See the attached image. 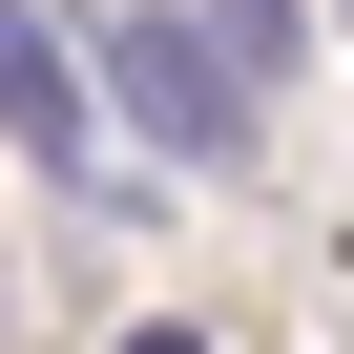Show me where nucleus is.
<instances>
[{
  "mask_svg": "<svg viewBox=\"0 0 354 354\" xmlns=\"http://www.w3.org/2000/svg\"><path fill=\"white\" fill-rule=\"evenodd\" d=\"M0 146H21L63 209H104V188H125V146H104V104H84V63H63L42 0H0Z\"/></svg>",
  "mask_w": 354,
  "mask_h": 354,
  "instance_id": "obj_2",
  "label": "nucleus"
},
{
  "mask_svg": "<svg viewBox=\"0 0 354 354\" xmlns=\"http://www.w3.org/2000/svg\"><path fill=\"white\" fill-rule=\"evenodd\" d=\"M63 63H84V104H104V125H146V167H188V188H250L271 104L209 63V21H188V0H104V21H63Z\"/></svg>",
  "mask_w": 354,
  "mask_h": 354,
  "instance_id": "obj_1",
  "label": "nucleus"
},
{
  "mask_svg": "<svg viewBox=\"0 0 354 354\" xmlns=\"http://www.w3.org/2000/svg\"><path fill=\"white\" fill-rule=\"evenodd\" d=\"M125 354H209V333H188V313H146V333H125Z\"/></svg>",
  "mask_w": 354,
  "mask_h": 354,
  "instance_id": "obj_3",
  "label": "nucleus"
}]
</instances>
